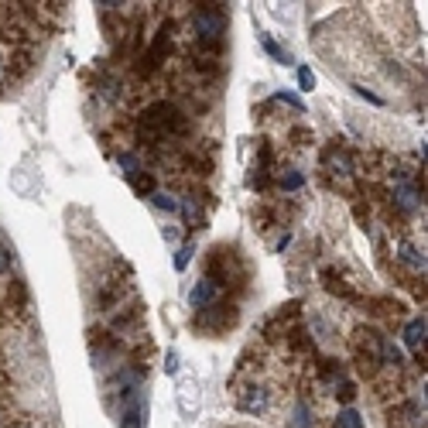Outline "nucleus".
Listing matches in <instances>:
<instances>
[{"label": "nucleus", "instance_id": "f257e3e1", "mask_svg": "<svg viewBox=\"0 0 428 428\" xmlns=\"http://www.w3.org/2000/svg\"><path fill=\"white\" fill-rule=\"evenodd\" d=\"M172 131H178V134H185L189 131V124L182 120V114H178L172 103H151L148 110H144V127H141V141H155V137H165L172 134Z\"/></svg>", "mask_w": 428, "mask_h": 428}, {"label": "nucleus", "instance_id": "f03ea898", "mask_svg": "<svg viewBox=\"0 0 428 428\" xmlns=\"http://www.w3.org/2000/svg\"><path fill=\"white\" fill-rule=\"evenodd\" d=\"M195 31H199V41L216 45V41L223 38V31H226V14H223V7H202V11L195 14Z\"/></svg>", "mask_w": 428, "mask_h": 428}, {"label": "nucleus", "instance_id": "7ed1b4c3", "mask_svg": "<svg viewBox=\"0 0 428 428\" xmlns=\"http://www.w3.org/2000/svg\"><path fill=\"white\" fill-rule=\"evenodd\" d=\"M264 408H268V390H264V388L240 390V411H247V415H260Z\"/></svg>", "mask_w": 428, "mask_h": 428}, {"label": "nucleus", "instance_id": "20e7f679", "mask_svg": "<svg viewBox=\"0 0 428 428\" xmlns=\"http://www.w3.org/2000/svg\"><path fill=\"white\" fill-rule=\"evenodd\" d=\"M189 302H192V309H209L216 302V285L213 281H206V278H199V285L192 288V295H189Z\"/></svg>", "mask_w": 428, "mask_h": 428}, {"label": "nucleus", "instance_id": "39448f33", "mask_svg": "<svg viewBox=\"0 0 428 428\" xmlns=\"http://www.w3.org/2000/svg\"><path fill=\"white\" fill-rule=\"evenodd\" d=\"M394 202H397L405 213H415V209H418V202H422V195H418V189H415L411 182H401V185L394 189Z\"/></svg>", "mask_w": 428, "mask_h": 428}, {"label": "nucleus", "instance_id": "423d86ee", "mask_svg": "<svg viewBox=\"0 0 428 428\" xmlns=\"http://www.w3.org/2000/svg\"><path fill=\"white\" fill-rule=\"evenodd\" d=\"M425 315H415L408 326H405V346H411V350H418V346H425Z\"/></svg>", "mask_w": 428, "mask_h": 428}, {"label": "nucleus", "instance_id": "0eeeda50", "mask_svg": "<svg viewBox=\"0 0 428 428\" xmlns=\"http://www.w3.org/2000/svg\"><path fill=\"white\" fill-rule=\"evenodd\" d=\"M260 45H264V52H268L271 59H278L281 65H288V62H292V55H288V52H285V48H281V45H278L271 35H260Z\"/></svg>", "mask_w": 428, "mask_h": 428}, {"label": "nucleus", "instance_id": "6e6552de", "mask_svg": "<svg viewBox=\"0 0 428 428\" xmlns=\"http://www.w3.org/2000/svg\"><path fill=\"white\" fill-rule=\"evenodd\" d=\"M397 257H401V260H405L408 268H415V271H422V268H425V257H422V253L415 251L411 243H401V251H397Z\"/></svg>", "mask_w": 428, "mask_h": 428}, {"label": "nucleus", "instance_id": "1a4fd4ad", "mask_svg": "<svg viewBox=\"0 0 428 428\" xmlns=\"http://www.w3.org/2000/svg\"><path fill=\"white\" fill-rule=\"evenodd\" d=\"M380 360H384V363H390V367H401V363H405L401 350H397L390 339H380Z\"/></svg>", "mask_w": 428, "mask_h": 428}, {"label": "nucleus", "instance_id": "9d476101", "mask_svg": "<svg viewBox=\"0 0 428 428\" xmlns=\"http://www.w3.org/2000/svg\"><path fill=\"white\" fill-rule=\"evenodd\" d=\"M151 202H155L158 209H165V213H178V206H182L175 195H168V192H151Z\"/></svg>", "mask_w": 428, "mask_h": 428}, {"label": "nucleus", "instance_id": "9b49d317", "mask_svg": "<svg viewBox=\"0 0 428 428\" xmlns=\"http://www.w3.org/2000/svg\"><path fill=\"white\" fill-rule=\"evenodd\" d=\"M117 165L124 168V175H127V178L141 175V161H137V155H131V151H124V155L117 158Z\"/></svg>", "mask_w": 428, "mask_h": 428}, {"label": "nucleus", "instance_id": "f8f14e48", "mask_svg": "<svg viewBox=\"0 0 428 428\" xmlns=\"http://www.w3.org/2000/svg\"><path fill=\"white\" fill-rule=\"evenodd\" d=\"M336 428H363V418H360L353 408H343L339 418H336Z\"/></svg>", "mask_w": 428, "mask_h": 428}, {"label": "nucleus", "instance_id": "ddd939ff", "mask_svg": "<svg viewBox=\"0 0 428 428\" xmlns=\"http://www.w3.org/2000/svg\"><path fill=\"white\" fill-rule=\"evenodd\" d=\"M292 428H312V411H309V405H305V401H298V405H295Z\"/></svg>", "mask_w": 428, "mask_h": 428}, {"label": "nucleus", "instance_id": "4468645a", "mask_svg": "<svg viewBox=\"0 0 428 428\" xmlns=\"http://www.w3.org/2000/svg\"><path fill=\"white\" fill-rule=\"evenodd\" d=\"M302 182H305V178L298 175V172H288V175H281V178H278V185H281V189H288V192H295V189H302Z\"/></svg>", "mask_w": 428, "mask_h": 428}, {"label": "nucleus", "instance_id": "2eb2a0df", "mask_svg": "<svg viewBox=\"0 0 428 428\" xmlns=\"http://www.w3.org/2000/svg\"><path fill=\"white\" fill-rule=\"evenodd\" d=\"M192 253H195V247H192V243H185V247H182V251L175 253V271H185V268H189V260H192Z\"/></svg>", "mask_w": 428, "mask_h": 428}, {"label": "nucleus", "instance_id": "dca6fc26", "mask_svg": "<svg viewBox=\"0 0 428 428\" xmlns=\"http://www.w3.org/2000/svg\"><path fill=\"white\" fill-rule=\"evenodd\" d=\"M298 86H302V93H312L315 89V76H312V69H298Z\"/></svg>", "mask_w": 428, "mask_h": 428}, {"label": "nucleus", "instance_id": "f3484780", "mask_svg": "<svg viewBox=\"0 0 428 428\" xmlns=\"http://www.w3.org/2000/svg\"><path fill=\"white\" fill-rule=\"evenodd\" d=\"M336 394H339V401H343V405H350L353 397H356V388L346 380V384H339V390H336Z\"/></svg>", "mask_w": 428, "mask_h": 428}, {"label": "nucleus", "instance_id": "a211bd4d", "mask_svg": "<svg viewBox=\"0 0 428 428\" xmlns=\"http://www.w3.org/2000/svg\"><path fill=\"white\" fill-rule=\"evenodd\" d=\"M353 89H356V97H363V99H370V103H373V106H384V99L377 97V93H367V89H363V86H353Z\"/></svg>", "mask_w": 428, "mask_h": 428}, {"label": "nucleus", "instance_id": "6ab92c4d", "mask_svg": "<svg viewBox=\"0 0 428 428\" xmlns=\"http://www.w3.org/2000/svg\"><path fill=\"white\" fill-rule=\"evenodd\" d=\"M278 99H281V103H288V106H295V110H302V99L295 97V93H285V89H281V93H278Z\"/></svg>", "mask_w": 428, "mask_h": 428}, {"label": "nucleus", "instance_id": "aec40b11", "mask_svg": "<svg viewBox=\"0 0 428 428\" xmlns=\"http://www.w3.org/2000/svg\"><path fill=\"white\" fill-rule=\"evenodd\" d=\"M292 141H298V144H302V141H312V131H305V127H295Z\"/></svg>", "mask_w": 428, "mask_h": 428}, {"label": "nucleus", "instance_id": "412c9836", "mask_svg": "<svg viewBox=\"0 0 428 428\" xmlns=\"http://www.w3.org/2000/svg\"><path fill=\"white\" fill-rule=\"evenodd\" d=\"M7 271H11V253L0 251V274H7Z\"/></svg>", "mask_w": 428, "mask_h": 428}, {"label": "nucleus", "instance_id": "4be33fe9", "mask_svg": "<svg viewBox=\"0 0 428 428\" xmlns=\"http://www.w3.org/2000/svg\"><path fill=\"white\" fill-rule=\"evenodd\" d=\"M178 370V353H168V373H175Z\"/></svg>", "mask_w": 428, "mask_h": 428}]
</instances>
